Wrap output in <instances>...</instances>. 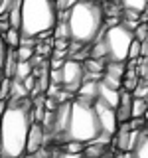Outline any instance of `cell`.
<instances>
[{"label": "cell", "mask_w": 148, "mask_h": 158, "mask_svg": "<svg viewBox=\"0 0 148 158\" xmlns=\"http://www.w3.org/2000/svg\"><path fill=\"white\" fill-rule=\"evenodd\" d=\"M85 81V65L83 61H77L75 57L63 61L61 65V87L69 93H77L81 83Z\"/></svg>", "instance_id": "cell-6"}, {"label": "cell", "mask_w": 148, "mask_h": 158, "mask_svg": "<svg viewBox=\"0 0 148 158\" xmlns=\"http://www.w3.org/2000/svg\"><path fill=\"white\" fill-rule=\"evenodd\" d=\"M6 56H8V46L4 42V36L0 34V73L4 69V63H6Z\"/></svg>", "instance_id": "cell-24"}, {"label": "cell", "mask_w": 148, "mask_h": 158, "mask_svg": "<svg viewBox=\"0 0 148 158\" xmlns=\"http://www.w3.org/2000/svg\"><path fill=\"white\" fill-rule=\"evenodd\" d=\"M34 53H36L34 46H28V44H20V46L16 48V57H18V61H30V59L34 57Z\"/></svg>", "instance_id": "cell-18"}, {"label": "cell", "mask_w": 148, "mask_h": 158, "mask_svg": "<svg viewBox=\"0 0 148 158\" xmlns=\"http://www.w3.org/2000/svg\"><path fill=\"white\" fill-rule=\"evenodd\" d=\"M97 93H99V79H85V81L81 83V87L77 89V99L95 103Z\"/></svg>", "instance_id": "cell-11"}, {"label": "cell", "mask_w": 148, "mask_h": 158, "mask_svg": "<svg viewBox=\"0 0 148 158\" xmlns=\"http://www.w3.org/2000/svg\"><path fill=\"white\" fill-rule=\"evenodd\" d=\"M61 158H83V154H81V152H65V150H63Z\"/></svg>", "instance_id": "cell-29"}, {"label": "cell", "mask_w": 148, "mask_h": 158, "mask_svg": "<svg viewBox=\"0 0 148 158\" xmlns=\"http://www.w3.org/2000/svg\"><path fill=\"white\" fill-rule=\"evenodd\" d=\"M132 156L134 158H148V132H140L134 148H132Z\"/></svg>", "instance_id": "cell-13"}, {"label": "cell", "mask_w": 148, "mask_h": 158, "mask_svg": "<svg viewBox=\"0 0 148 158\" xmlns=\"http://www.w3.org/2000/svg\"><path fill=\"white\" fill-rule=\"evenodd\" d=\"M91 57L95 59H107V49H105V42H103V38L97 42V46L91 49Z\"/></svg>", "instance_id": "cell-21"}, {"label": "cell", "mask_w": 148, "mask_h": 158, "mask_svg": "<svg viewBox=\"0 0 148 158\" xmlns=\"http://www.w3.org/2000/svg\"><path fill=\"white\" fill-rule=\"evenodd\" d=\"M2 36H4V42H6V46L12 48V49H16V48L20 46V42H22V32H20L18 28H10L8 32L2 34Z\"/></svg>", "instance_id": "cell-15"}, {"label": "cell", "mask_w": 148, "mask_h": 158, "mask_svg": "<svg viewBox=\"0 0 148 158\" xmlns=\"http://www.w3.org/2000/svg\"><path fill=\"white\" fill-rule=\"evenodd\" d=\"M97 99H99L101 103H105V105L113 107V109H117L118 101H121V89H113V87H109V85H105V83L99 81V93H97Z\"/></svg>", "instance_id": "cell-10"}, {"label": "cell", "mask_w": 148, "mask_h": 158, "mask_svg": "<svg viewBox=\"0 0 148 158\" xmlns=\"http://www.w3.org/2000/svg\"><path fill=\"white\" fill-rule=\"evenodd\" d=\"M65 132L69 140H79V142H85V144L97 140L101 136V125H99L95 105L77 97L73 99Z\"/></svg>", "instance_id": "cell-4"}, {"label": "cell", "mask_w": 148, "mask_h": 158, "mask_svg": "<svg viewBox=\"0 0 148 158\" xmlns=\"http://www.w3.org/2000/svg\"><path fill=\"white\" fill-rule=\"evenodd\" d=\"M26 95H28V89H26V85H24L20 79H10V97L12 99H26Z\"/></svg>", "instance_id": "cell-14"}, {"label": "cell", "mask_w": 148, "mask_h": 158, "mask_svg": "<svg viewBox=\"0 0 148 158\" xmlns=\"http://www.w3.org/2000/svg\"><path fill=\"white\" fill-rule=\"evenodd\" d=\"M105 22L103 8L95 0H77L69 6L67 26L69 38L79 44H89L99 38Z\"/></svg>", "instance_id": "cell-2"}, {"label": "cell", "mask_w": 148, "mask_h": 158, "mask_svg": "<svg viewBox=\"0 0 148 158\" xmlns=\"http://www.w3.org/2000/svg\"><path fill=\"white\" fill-rule=\"evenodd\" d=\"M95 111H97V117H99V125H101V136H105V138H113V135L117 132V128H118V118H117V111L113 107H109L105 105V103H101L97 99L95 103Z\"/></svg>", "instance_id": "cell-7"}, {"label": "cell", "mask_w": 148, "mask_h": 158, "mask_svg": "<svg viewBox=\"0 0 148 158\" xmlns=\"http://www.w3.org/2000/svg\"><path fill=\"white\" fill-rule=\"evenodd\" d=\"M22 38H36L46 32H51L57 24V8L53 0H22Z\"/></svg>", "instance_id": "cell-3"}, {"label": "cell", "mask_w": 148, "mask_h": 158, "mask_svg": "<svg viewBox=\"0 0 148 158\" xmlns=\"http://www.w3.org/2000/svg\"><path fill=\"white\" fill-rule=\"evenodd\" d=\"M142 56V42H138L134 38L130 44V48H128V61H132V59H138Z\"/></svg>", "instance_id": "cell-20"}, {"label": "cell", "mask_w": 148, "mask_h": 158, "mask_svg": "<svg viewBox=\"0 0 148 158\" xmlns=\"http://www.w3.org/2000/svg\"><path fill=\"white\" fill-rule=\"evenodd\" d=\"M30 73H32V59H30V61H18V63H16V67H14L12 77L22 81V79H24V77H28Z\"/></svg>", "instance_id": "cell-17"}, {"label": "cell", "mask_w": 148, "mask_h": 158, "mask_svg": "<svg viewBox=\"0 0 148 158\" xmlns=\"http://www.w3.org/2000/svg\"><path fill=\"white\" fill-rule=\"evenodd\" d=\"M56 8L57 10H67L69 8V0H56Z\"/></svg>", "instance_id": "cell-28"}, {"label": "cell", "mask_w": 148, "mask_h": 158, "mask_svg": "<svg viewBox=\"0 0 148 158\" xmlns=\"http://www.w3.org/2000/svg\"><path fill=\"white\" fill-rule=\"evenodd\" d=\"M34 123V109L26 99H14L0 115V156L22 158L26 152L28 131Z\"/></svg>", "instance_id": "cell-1"}, {"label": "cell", "mask_w": 148, "mask_h": 158, "mask_svg": "<svg viewBox=\"0 0 148 158\" xmlns=\"http://www.w3.org/2000/svg\"><path fill=\"white\" fill-rule=\"evenodd\" d=\"M0 2H2V0H0Z\"/></svg>", "instance_id": "cell-33"}, {"label": "cell", "mask_w": 148, "mask_h": 158, "mask_svg": "<svg viewBox=\"0 0 148 158\" xmlns=\"http://www.w3.org/2000/svg\"><path fill=\"white\" fill-rule=\"evenodd\" d=\"M43 144V125L42 123H32L28 131V138H26V152L28 154H36Z\"/></svg>", "instance_id": "cell-8"}, {"label": "cell", "mask_w": 148, "mask_h": 158, "mask_svg": "<svg viewBox=\"0 0 148 158\" xmlns=\"http://www.w3.org/2000/svg\"><path fill=\"white\" fill-rule=\"evenodd\" d=\"M69 111H71V103H65V105H59L56 113V118H53V128L56 131H61L65 128L67 131V123H69Z\"/></svg>", "instance_id": "cell-12"}, {"label": "cell", "mask_w": 148, "mask_h": 158, "mask_svg": "<svg viewBox=\"0 0 148 158\" xmlns=\"http://www.w3.org/2000/svg\"><path fill=\"white\" fill-rule=\"evenodd\" d=\"M115 111H117L118 123L130 121V117H132V91L121 87V101H118V105H117Z\"/></svg>", "instance_id": "cell-9"}, {"label": "cell", "mask_w": 148, "mask_h": 158, "mask_svg": "<svg viewBox=\"0 0 148 158\" xmlns=\"http://www.w3.org/2000/svg\"><path fill=\"white\" fill-rule=\"evenodd\" d=\"M53 28H56V40H57V38L71 40V38H69V26H67V20H65V22H59L57 26H53Z\"/></svg>", "instance_id": "cell-23"}, {"label": "cell", "mask_w": 148, "mask_h": 158, "mask_svg": "<svg viewBox=\"0 0 148 158\" xmlns=\"http://www.w3.org/2000/svg\"><path fill=\"white\" fill-rule=\"evenodd\" d=\"M63 150H65V152H81V154H83V150H85V142H79V140H69V142H65Z\"/></svg>", "instance_id": "cell-22"}, {"label": "cell", "mask_w": 148, "mask_h": 158, "mask_svg": "<svg viewBox=\"0 0 148 158\" xmlns=\"http://www.w3.org/2000/svg\"><path fill=\"white\" fill-rule=\"evenodd\" d=\"M83 158H87V156H83ZM101 158H113L111 154H105V156H101Z\"/></svg>", "instance_id": "cell-31"}, {"label": "cell", "mask_w": 148, "mask_h": 158, "mask_svg": "<svg viewBox=\"0 0 148 158\" xmlns=\"http://www.w3.org/2000/svg\"><path fill=\"white\" fill-rule=\"evenodd\" d=\"M134 34L125 24H115L109 26L107 32L103 34V42L107 49V61H128V48H130Z\"/></svg>", "instance_id": "cell-5"}, {"label": "cell", "mask_w": 148, "mask_h": 158, "mask_svg": "<svg viewBox=\"0 0 148 158\" xmlns=\"http://www.w3.org/2000/svg\"><path fill=\"white\" fill-rule=\"evenodd\" d=\"M8 95H10V79L4 77L2 79V87H0V101H4Z\"/></svg>", "instance_id": "cell-25"}, {"label": "cell", "mask_w": 148, "mask_h": 158, "mask_svg": "<svg viewBox=\"0 0 148 158\" xmlns=\"http://www.w3.org/2000/svg\"><path fill=\"white\" fill-rule=\"evenodd\" d=\"M22 83H24V85H26V89L30 91V89H32L34 85H36V77H34L32 73H30L28 77H24V79H22Z\"/></svg>", "instance_id": "cell-26"}, {"label": "cell", "mask_w": 148, "mask_h": 158, "mask_svg": "<svg viewBox=\"0 0 148 158\" xmlns=\"http://www.w3.org/2000/svg\"><path fill=\"white\" fill-rule=\"evenodd\" d=\"M122 10H132L136 14H142L148 6V0H121Z\"/></svg>", "instance_id": "cell-16"}, {"label": "cell", "mask_w": 148, "mask_h": 158, "mask_svg": "<svg viewBox=\"0 0 148 158\" xmlns=\"http://www.w3.org/2000/svg\"><path fill=\"white\" fill-rule=\"evenodd\" d=\"M113 2H121V0H113Z\"/></svg>", "instance_id": "cell-32"}, {"label": "cell", "mask_w": 148, "mask_h": 158, "mask_svg": "<svg viewBox=\"0 0 148 158\" xmlns=\"http://www.w3.org/2000/svg\"><path fill=\"white\" fill-rule=\"evenodd\" d=\"M140 22H148V6H146V10L140 14Z\"/></svg>", "instance_id": "cell-30"}, {"label": "cell", "mask_w": 148, "mask_h": 158, "mask_svg": "<svg viewBox=\"0 0 148 158\" xmlns=\"http://www.w3.org/2000/svg\"><path fill=\"white\" fill-rule=\"evenodd\" d=\"M51 77H53V83L61 85V67H59V69H53V71H51Z\"/></svg>", "instance_id": "cell-27"}, {"label": "cell", "mask_w": 148, "mask_h": 158, "mask_svg": "<svg viewBox=\"0 0 148 158\" xmlns=\"http://www.w3.org/2000/svg\"><path fill=\"white\" fill-rule=\"evenodd\" d=\"M146 109H148V103L144 97H132V117H144Z\"/></svg>", "instance_id": "cell-19"}]
</instances>
